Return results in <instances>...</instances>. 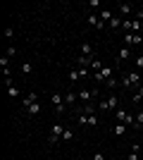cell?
I'll return each instance as SVG.
<instances>
[{"instance_id": "603a6c76", "label": "cell", "mask_w": 143, "mask_h": 160, "mask_svg": "<svg viewBox=\"0 0 143 160\" xmlns=\"http://www.w3.org/2000/svg\"><path fill=\"white\" fill-rule=\"evenodd\" d=\"M134 117H136V127H143V108L138 110L136 115H134Z\"/></svg>"}, {"instance_id": "277c9868", "label": "cell", "mask_w": 143, "mask_h": 160, "mask_svg": "<svg viewBox=\"0 0 143 160\" xmlns=\"http://www.w3.org/2000/svg\"><path fill=\"white\" fill-rule=\"evenodd\" d=\"M131 60V48L129 46H122L119 48V53H117V65H124V62Z\"/></svg>"}, {"instance_id": "7c38bea8", "label": "cell", "mask_w": 143, "mask_h": 160, "mask_svg": "<svg viewBox=\"0 0 143 160\" xmlns=\"http://www.w3.org/2000/svg\"><path fill=\"white\" fill-rule=\"evenodd\" d=\"M126 124H124V122H117L115 124V129H112V132H115V136H124V134H126Z\"/></svg>"}, {"instance_id": "6da1fadb", "label": "cell", "mask_w": 143, "mask_h": 160, "mask_svg": "<svg viewBox=\"0 0 143 160\" xmlns=\"http://www.w3.org/2000/svg\"><path fill=\"white\" fill-rule=\"evenodd\" d=\"M122 86H124V88L141 86V74H138V69H134V72H129L126 77H124V79H122Z\"/></svg>"}, {"instance_id": "3957f363", "label": "cell", "mask_w": 143, "mask_h": 160, "mask_svg": "<svg viewBox=\"0 0 143 160\" xmlns=\"http://www.w3.org/2000/svg\"><path fill=\"white\" fill-rule=\"evenodd\" d=\"M112 79V67H102L100 72H95V81H98V84H107V81Z\"/></svg>"}, {"instance_id": "1f68e13d", "label": "cell", "mask_w": 143, "mask_h": 160, "mask_svg": "<svg viewBox=\"0 0 143 160\" xmlns=\"http://www.w3.org/2000/svg\"><path fill=\"white\" fill-rule=\"evenodd\" d=\"M126 160H138V153H134V151H131V153L126 155Z\"/></svg>"}, {"instance_id": "d4e9b609", "label": "cell", "mask_w": 143, "mask_h": 160, "mask_svg": "<svg viewBox=\"0 0 143 160\" xmlns=\"http://www.w3.org/2000/svg\"><path fill=\"white\" fill-rule=\"evenodd\" d=\"M14 55H17V48H14V46H7V58H14Z\"/></svg>"}, {"instance_id": "ba28073f", "label": "cell", "mask_w": 143, "mask_h": 160, "mask_svg": "<svg viewBox=\"0 0 143 160\" xmlns=\"http://www.w3.org/2000/svg\"><path fill=\"white\" fill-rule=\"evenodd\" d=\"M88 24H93L95 29H107V24H105L98 14H88Z\"/></svg>"}, {"instance_id": "44dd1931", "label": "cell", "mask_w": 143, "mask_h": 160, "mask_svg": "<svg viewBox=\"0 0 143 160\" xmlns=\"http://www.w3.org/2000/svg\"><path fill=\"white\" fill-rule=\"evenodd\" d=\"M74 100H79V96H76L74 91H67V93H64V103H74Z\"/></svg>"}, {"instance_id": "30bf717a", "label": "cell", "mask_w": 143, "mask_h": 160, "mask_svg": "<svg viewBox=\"0 0 143 160\" xmlns=\"http://www.w3.org/2000/svg\"><path fill=\"white\" fill-rule=\"evenodd\" d=\"M129 115H131V112H126V110H122V108H117V110H115V120H117V122H124V124H126Z\"/></svg>"}, {"instance_id": "e575fe53", "label": "cell", "mask_w": 143, "mask_h": 160, "mask_svg": "<svg viewBox=\"0 0 143 160\" xmlns=\"http://www.w3.org/2000/svg\"><path fill=\"white\" fill-rule=\"evenodd\" d=\"M141 10H143V5H141Z\"/></svg>"}, {"instance_id": "f546056e", "label": "cell", "mask_w": 143, "mask_h": 160, "mask_svg": "<svg viewBox=\"0 0 143 160\" xmlns=\"http://www.w3.org/2000/svg\"><path fill=\"white\" fill-rule=\"evenodd\" d=\"M105 86H107V88H115V86H117V79H115V77H112V79H110L107 84H105Z\"/></svg>"}, {"instance_id": "ffe728a7", "label": "cell", "mask_w": 143, "mask_h": 160, "mask_svg": "<svg viewBox=\"0 0 143 160\" xmlns=\"http://www.w3.org/2000/svg\"><path fill=\"white\" fill-rule=\"evenodd\" d=\"M50 103H53V105H55V108H57V105H62V96H60V93H57V91H55V93H53V96H50Z\"/></svg>"}, {"instance_id": "83f0119b", "label": "cell", "mask_w": 143, "mask_h": 160, "mask_svg": "<svg viewBox=\"0 0 143 160\" xmlns=\"http://www.w3.org/2000/svg\"><path fill=\"white\" fill-rule=\"evenodd\" d=\"M12 36H14V29L7 27V29H5V38H12Z\"/></svg>"}, {"instance_id": "d6986e66", "label": "cell", "mask_w": 143, "mask_h": 160, "mask_svg": "<svg viewBox=\"0 0 143 160\" xmlns=\"http://www.w3.org/2000/svg\"><path fill=\"white\" fill-rule=\"evenodd\" d=\"M100 124V117H98V112L95 115H88V127H98Z\"/></svg>"}, {"instance_id": "4316f807", "label": "cell", "mask_w": 143, "mask_h": 160, "mask_svg": "<svg viewBox=\"0 0 143 160\" xmlns=\"http://www.w3.org/2000/svg\"><path fill=\"white\" fill-rule=\"evenodd\" d=\"M0 65H2V67H10V58H7V55H2V58H0Z\"/></svg>"}, {"instance_id": "836d02e7", "label": "cell", "mask_w": 143, "mask_h": 160, "mask_svg": "<svg viewBox=\"0 0 143 160\" xmlns=\"http://www.w3.org/2000/svg\"><path fill=\"white\" fill-rule=\"evenodd\" d=\"M141 74H143V69H141Z\"/></svg>"}, {"instance_id": "d6a6232c", "label": "cell", "mask_w": 143, "mask_h": 160, "mask_svg": "<svg viewBox=\"0 0 143 160\" xmlns=\"http://www.w3.org/2000/svg\"><path fill=\"white\" fill-rule=\"evenodd\" d=\"M136 19H141V22H143V10H141V7L136 10Z\"/></svg>"}, {"instance_id": "7a4b0ae2", "label": "cell", "mask_w": 143, "mask_h": 160, "mask_svg": "<svg viewBox=\"0 0 143 160\" xmlns=\"http://www.w3.org/2000/svg\"><path fill=\"white\" fill-rule=\"evenodd\" d=\"M119 108V98L117 96H107V100H102L98 105V112H107V110H117Z\"/></svg>"}, {"instance_id": "9a60e30c", "label": "cell", "mask_w": 143, "mask_h": 160, "mask_svg": "<svg viewBox=\"0 0 143 160\" xmlns=\"http://www.w3.org/2000/svg\"><path fill=\"white\" fill-rule=\"evenodd\" d=\"M81 55H86V58H95V55H93V46L83 43V46H81Z\"/></svg>"}, {"instance_id": "8fae6325", "label": "cell", "mask_w": 143, "mask_h": 160, "mask_svg": "<svg viewBox=\"0 0 143 160\" xmlns=\"http://www.w3.org/2000/svg\"><path fill=\"white\" fill-rule=\"evenodd\" d=\"M131 12H134V5H131V2H122V5H119V14H122V17H126V19H129Z\"/></svg>"}, {"instance_id": "ac0fdd59", "label": "cell", "mask_w": 143, "mask_h": 160, "mask_svg": "<svg viewBox=\"0 0 143 160\" xmlns=\"http://www.w3.org/2000/svg\"><path fill=\"white\" fill-rule=\"evenodd\" d=\"M112 17H115V14L110 12V10H100V19L105 22V24H110V19H112Z\"/></svg>"}, {"instance_id": "52a82bcc", "label": "cell", "mask_w": 143, "mask_h": 160, "mask_svg": "<svg viewBox=\"0 0 143 160\" xmlns=\"http://www.w3.org/2000/svg\"><path fill=\"white\" fill-rule=\"evenodd\" d=\"M31 103H38V93H36V91H29V93L24 96V100H21V105H24V110H26V108L31 105Z\"/></svg>"}, {"instance_id": "2e32d148", "label": "cell", "mask_w": 143, "mask_h": 160, "mask_svg": "<svg viewBox=\"0 0 143 160\" xmlns=\"http://www.w3.org/2000/svg\"><path fill=\"white\" fill-rule=\"evenodd\" d=\"M95 58H86V55H79V67H91V62H93Z\"/></svg>"}, {"instance_id": "4dcf8cb0", "label": "cell", "mask_w": 143, "mask_h": 160, "mask_svg": "<svg viewBox=\"0 0 143 160\" xmlns=\"http://www.w3.org/2000/svg\"><path fill=\"white\" fill-rule=\"evenodd\" d=\"M136 65H138V69H143V55H138V58H136Z\"/></svg>"}, {"instance_id": "cb8c5ba5", "label": "cell", "mask_w": 143, "mask_h": 160, "mask_svg": "<svg viewBox=\"0 0 143 160\" xmlns=\"http://www.w3.org/2000/svg\"><path fill=\"white\" fill-rule=\"evenodd\" d=\"M62 139H64V141H72V139H74V132H72V129H64Z\"/></svg>"}, {"instance_id": "9c48e42d", "label": "cell", "mask_w": 143, "mask_h": 160, "mask_svg": "<svg viewBox=\"0 0 143 160\" xmlns=\"http://www.w3.org/2000/svg\"><path fill=\"white\" fill-rule=\"evenodd\" d=\"M79 112H83V115H95V112H98V105H93V103H83V105L79 108Z\"/></svg>"}, {"instance_id": "484cf974", "label": "cell", "mask_w": 143, "mask_h": 160, "mask_svg": "<svg viewBox=\"0 0 143 160\" xmlns=\"http://www.w3.org/2000/svg\"><path fill=\"white\" fill-rule=\"evenodd\" d=\"M31 69H34V67H31V65H26V62L21 65V74H31Z\"/></svg>"}, {"instance_id": "e0dca14e", "label": "cell", "mask_w": 143, "mask_h": 160, "mask_svg": "<svg viewBox=\"0 0 143 160\" xmlns=\"http://www.w3.org/2000/svg\"><path fill=\"white\" fill-rule=\"evenodd\" d=\"M26 112L29 115H38V112H41V103H31V105L26 108Z\"/></svg>"}, {"instance_id": "5b68a950", "label": "cell", "mask_w": 143, "mask_h": 160, "mask_svg": "<svg viewBox=\"0 0 143 160\" xmlns=\"http://www.w3.org/2000/svg\"><path fill=\"white\" fill-rule=\"evenodd\" d=\"M62 134H64V127H62V124H55L53 127V132H50V146H55V143H57V141L62 139Z\"/></svg>"}, {"instance_id": "7402d4cb", "label": "cell", "mask_w": 143, "mask_h": 160, "mask_svg": "<svg viewBox=\"0 0 143 160\" xmlns=\"http://www.w3.org/2000/svg\"><path fill=\"white\" fill-rule=\"evenodd\" d=\"M79 79H81V74H79V69H72V72H69V81H72V84H76Z\"/></svg>"}, {"instance_id": "5bb4252c", "label": "cell", "mask_w": 143, "mask_h": 160, "mask_svg": "<svg viewBox=\"0 0 143 160\" xmlns=\"http://www.w3.org/2000/svg\"><path fill=\"white\" fill-rule=\"evenodd\" d=\"M122 17H117V14H115V17H112V19H110V24H107V29H122Z\"/></svg>"}, {"instance_id": "4fadbf2b", "label": "cell", "mask_w": 143, "mask_h": 160, "mask_svg": "<svg viewBox=\"0 0 143 160\" xmlns=\"http://www.w3.org/2000/svg\"><path fill=\"white\" fill-rule=\"evenodd\" d=\"M131 103H143V86H138L136 91H134V96H131Z\"/></svg>"}, {"instance_id": "f1b7e54d", "label": "cell", "mask_w": 143, "mask_h": 160, "mask_svg": "<svg viewBox=\"0 0 143 160\" xmlns=\"http://www.w3.org/2000/svg\"><path fill=\"white\" fill-rule=\"evenodd\" d=\"M91 160H105V155H102L100 151H95V153H93V158H91Z\"/></svg>"}, {"instance_id": "8992f818", "label": "cell", "mask_w": 143, "mask_h": 160, "mask_svg": "<svg viewBox=\"0 0 143 160\" xmlns=\"http://www.w3.org/2000/svg\"><path fill=\"white\" fill-rule=\"evenodd\" d=\"M95 93H98L95 88H81V91H79V93H76V96H79V100H81V103H88V100L93 98Z\"/></svg>"}]
</instances>
